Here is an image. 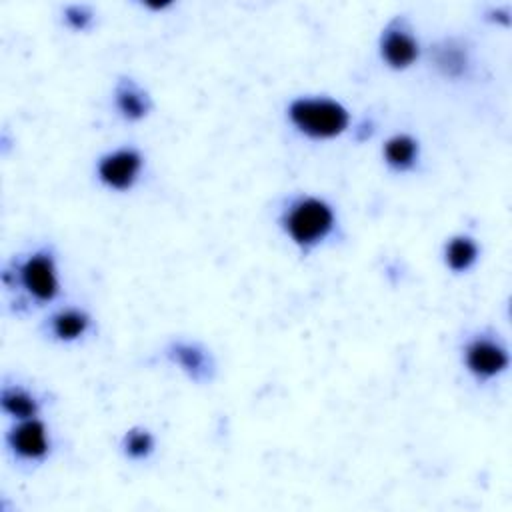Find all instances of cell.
Returning <instances> with one entry per match:
<instances>
[{"mask_svg":"<svg viewBox=\"0 0 512 512\" xmlns=\"http://www.w3.org/2000/svg\"><path fill=\"white\" fill-rule=\"evenodd\" d=\"M120 456L130 464H146L158 452V436L144 424L126 428L118 440Z\"/></svg>","mask_w":512,"mask_h":512,"instance_id":"9a60e30c","label":"cell"},{"mask_svg":"<svg viewBox=\"0 0 512 512\" xmlns=\"http://www.w3.org/2000/svg\"><path fill=\"white\" fill-rule=\"evenodd\" d=\"M162 358L180 370L192 384L206 386L218 376V362L214 352L196 338H170L162 346Z\"/></svg>","mask_w":512,"mask_h":512,"instance_id":"9c48e42d","label":"cell"},{"mask_svg":"<svg viewBox=\"0 0 512 512\" xmlns=\"http://www.w3.org/2000/svg\"><path fill=\"white\" fill-rule=\"evenodd\" d=\"M486 22L490 24H496L500 28H510L512 24V8L510 4H500V6H490L484 16H482Z\"/></svg>","mask_w":512,"mask_h":512,"instance_id":"e0dca14e","label":"cell"},{"mask_svg":"<svg viewBox=\"0 0 512 512\" xmlns=\"http://www.w3.org/2000/svg\"><path fill=\"white\" fill-rule=\"evenodd\" d=\"M430 66L446 82H464L474 72V48L460 36H444L430 50Z\"/></svg>","mask_w":512,"mask_h":512,"instance_id":"30bf717a","label":"cell"},{"mask_svg":"<svg viewBox=\"0 0 512 512\" xmlns=\"http://www.w3.org/2000/svg\"><path fill=\"white\" fill-rule=\"evenodd\" d=\"M60 18H62V24L66 30H70L74 34H88L94 30L98 14L92 4L72 2V4L62 6Z\"/></svg>","mask_w":512,"mask_h":512,"instance_id":"2e32d148","label":"cell"},{"mask_svg":"<svg viewBox=\"0 0 512 512\" xmlns=\"http://www.w3.org/2000/svg\"><path fill=\"white\" fill-rule=\"evenodd\" d=\"M382 66L392 72H406L422 58V42L406 16H392L380 30L376 42Z\"/></svg>","mask_w":512,"mask_h":512,"instance_id":"52a82bcc","label":"cell"},{"mask_svg":"<svg viewBox=\"0 0 512 512\" xmlns=\"http://www.w3.org/2000/svg\"><path fill=\"white\" fill-rule=\"evenodd\" d=\"M56 442L50 424L38 416L14 420L4 432V450L8 458L24 470L44 466L54 454Z\"/></svg>","mask_w":512,"mask_h":512,"instance_id":"5b68a950","label":"cell"},{"mask_svg":"<svg viewBox=\"0 0 512 512\" xmlns=\"http://www.w3.org/2000/svg\"><path fill=\"white\" fill-rule=\"evenodd\" d=\"M46 396L40 394L36 388L20 382V380H2L0 386V410L6 418L14 420H28L38 418L44 414Z\"/></svg>","mask_w":512,"mask_h":512,"instance_id":"4fadbf2b","label":"cell"},{"mask_svg":"<svg viewBox=\"0 0 512 512\" xmlns=\"http://www.w3.org/2000/svg\"><path fill=\"white\" fill-rule=\"evenodd\" d=\"M510 348L494 328H478L464 336L460 344L462 370L478 384L488 386L510 370Z\"/></svg>","mask_w":512,"mask_h":512,"instance_id":"277c9868","label":"cell"},{"mask_svg":"<svg viewBox=\"0 0 512 512\" xmlns=\"http://www.w3.org/2000/svg\"><path fill=\"white\" fill-rule=\"evenodd\" d=\"M112 110L126 124L144 122L154 110V98L144 84L130 74H120L112 86Z\"/></svg>","mask_w":512,"mask_h":512,"instance_id":"8fae6325","label":"cell"},{"mask_svg":"<svg viewBox=\"0 0 512 512\" xmlns=\"http://www.w3.org/2000/svg\"><path fill=\"white\" fill-rule=\"evenodd\" d=\"M276 226L302 256H310L340 236L342 222L328 198L312 192H294L280 200Z\"/></svg>","mask_w":512,"mask_h":512,"instance_id":"7a4b0ae2","label":"cell"},{"mask_svg":"<svg viewBox=\"0 0 512 512\" xmlns=\"http://www.w3.org/2000/svg\"><path fill=\"white\" fill-rule=\"evenodd\" d=\"M286 124L310 142H332L354 126L350 108L328 94H298L284 106Z\"/></svg>","mask_w":512,"mask_h":512,"instance_id":"3957f363","label":"cell"},{"mask_svg":"<svg viewBox=\"0 0 512 512\" xmlns=\"http://www.w3.org/2000/svg\"><path fill=\"white\" fill-rule=\"evenodd\" d=\"M482 258V244L470 232H456L448 236L440 250V260L452 276L470 274Z\"/></svg>","mask_w":512,"mask_h":512,"instance_id":"5bb4252c","label":"cell"},{"mask_svg":"<svg viewBox=\"0 0 512 512\" xmlns=\"http://www.w3.org/2000/svg\"><path fill=\"white\" fill-rule=\"evenodd\" d=\"M0 282L16 316L56 306L64 292L56 246L42 242L14 254L2 264Z\"/></svg>","mask_w":512,"mask_h":512,"instance_id":"6da1fadb","label":"cell"},{"mask_svg":"<svg viewBox=\"0 0 512 512\" xmlns=\"http://www.w3.org/2000/svg\"><path fill=\"white\" fill-rule=\"evenodd\" d=\"M146 154L136 144H122L102 152L94 162L96 182L114 194L132 192L146 172Z\"/></svg>","mask_w":512,"mask_h":512,"instance_id":"8992f818","label":"cell"},{"mask_svg":"<svg viewBox=\"0 0 512 512\" xmlns=\"http://www.w3.org/2000/svg\"><path fill=\"white\" fill-rule=\"evenodd\" d=\"M96 332L94 314L80 304H56L40 322L44 340L60 346H76Z\"/></svg>","mask_w":512,"mask_h":512,"instance_id":"ba28073f","label":"cell"},{"mask_svg":"<svg viewBox=\"0 0 512 512\" xmlns=\"http://www.w3.org/2000/svg\"><path fill=\"white\" fill-rule=\"evenodd\" d=\"M382 164L396 176L414 174L422 166V142L416 134L400 130L384 138L380 146Z\"/></svg>","mask_w":512,"mask_h":512,"instance_id":"7c38bea8","label":"cell"}]
</instances>
